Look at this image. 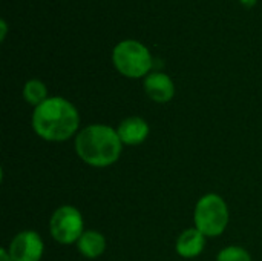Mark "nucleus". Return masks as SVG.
<instances>
[{"instance_id": "nucleus-4", "label": "nucleus", "mask_w": 262, "mask_h": 261, "mask_svg": "<svg viewBox=\"0 0 262 261\" xmlns=\"http://www.w3.org/2000/svg\"><path fill=\"white\" fill-rule=\"evenodd\" d=\"M112 60L118 72L130 78L147 75L152 68V55L149 49L137 40L120 42L114 48Z\"/></svg>"}, {"instance_id": "nucleus-12", "label": "nucleus", "mask_w": 262, "mask_h": 261, "mask_svg": "<svg viewBox=\"0 0 262 261\" xmlns=\"http://www.w3.org/2000/svg\"><path fill=\"white\" fill-rule=\"evenodd\" d=\"M216 261H252V257L241 246H227L220 251Z\"/></svg>"}, {"instance_id": "nucleus-3", "label": "nucleus", "mask_w": 262, "mask_h": 261, "mask_svg": "<svg viewBox=\"0 0 262 261\" xmlns=\"http://www.w3.org/2000/svg\"><path fill=\"white\" fill-rule=\"evenodd\" d=\"M195 228L206 237L221 235L229 223V209L218 194H206L195 206Z\"/></svg>"}, {"instance_id": "nucleus-7", "label": "nucleus", "mask_w": 262, "mask_h": 261, "mask_svg": "<svg viewBox=\"0 0 262 261\" xmlns=\"http://www.w3.org/2000/svg\"><path fill=\"white\" fill-rule=\"evenodd\" d=\"M144 91L157 103H167L175 95V85L164 72H150L144 78Z\"/></svg>"}, {"instance_id": "nucleus-6", "label": "nucleus", "mask_w": 262, "mask_h": 261, "mask_svg": "<svg viewBox=\"0 0 262 261\" xmlns=\"http://www.w3.org/2000/svg\"><path fill=\"white\" fill-rule=\"evenodd\" d=\"M43 249V240L37 232L21 231L9 243L8 254L12 261H40Z\"/></svg>"}, {"instance_id": "nucleus-5", "label": "nucleus", "mask_w": 262, "mask_h": 261, "mask_svg": "<svg viewBox=\"0 0 262 261\" xmlns=\"http://www.w3.org/2000/svg\"><path fill=\"white\" fill-rule=\"evenodd\" d=\"M49 232L52 238L61 245H72L84 232L83 217L74 206H60L54 211L49 222Z\"/></svg>"}, {"instance_id": "nucleus-10", "label": "nucleus", "mask_w": 262, "mask_h": 261, "mask_svg": "<svg viewBox=\"0 0 262 261\" xmlns=\"http://www.w3.org/2000/svg\"><path fill=\"white\" fill-rule=\"evenodd\" d=\"M77 248L80 254L84 255L86 258H97L104 252L106 240L97 231H84L77 242Z\"/></svg>"}, {"instance_id": "nucleus-1", "label": "nucleus", "mask_w": 262, "mask_h": 261, "mask_svg": "<svg viewBox=\"0 0 262 261\" xmlns=\"http://www.w3.org/2000/svg\"><path fill=\"white\" fill-rule=\"evenodd\" d=\"M80 115L63 97H49L32 112L34 132L48 142H66L78 129Z\"/></svg>"}, {"instance_id": "nucleus-9", "label": "nucleus", "mask_w": 262, "mask_h": 261, "mask_svg": "<svg viewBox=\"0 0 262 261\" xmlns=\"http://www.w3.org/2000/svg\"><path fill=\"white\" fill-rule=\"evenodd\" d=\"M206 246V235L196 228L186 229L177 240V252L183 258L198 257Z\"/></svg>"}, {"instance_id": "nucleus-13", "label": "nucleus", "mask_w": 262, "mask_h": 261, "mask_svg": "<svg viewBox=\"0 0 262 261\" xmlns=\"http://www.w3.org/2000/svg\"><path fill=\"white\" fill-rule=\"evenodd\" d=\"M0 261H12L6 249H2V251H0Z\"/></svg>"}, {"instance_id": "nucleus-2", "label": "nucleus", "mask_w": 262, "mask_h": 261, "mask_svg": "<svg viewBox=\"0 0 262 261\" xmlns=\"http://www.w3.org/2000/svg\"><path fill=\"white\" fill-rule=\"evenodd\" d=\"M121 146L117 129L106 125H89L75 137L78 157L94 168L114 165L121 155Z\"/></svg>"}, {"instance_id": "nucleus-14", "label": "nucleus", "mask_w": 262, "mask_h": 261, "mask_svg": "<svg viewBox=\"0 0 262 261\" xmlns=\"http://www.w3.org/2000/svg\"><path fill=\"white\" fill-rule=\"evenodd\" d=\"M0 25H2V35H0V38L3 40L5 34H6V23H5V20H0Z\"/></svg>"}, {"instance_id": "nucleus-11", "label": "nucleus", "mask_w": 262, "mask_h": 261, "mask_svg": "<svg viewBox=\"0 0 262 261\" xmlns=\"http://www.w3.org/2000/svg\"><path fill=\"white\" fill-rule=\"evenodd\" d=\"M23 97L25 100L32 105V106H38L41 105L48 97V89H46V85L37 78H32L29 82H26L25 88H23Z\"/></svg>"}, {"instance_id": "nucleus-8", "label": "nucleus", "mask_w": 262, "mask_h": 261, "mask_svg": "<svg viewBox=\"0 0 262 261\" xmlns=\"http://www.w3.org/2000/svg\"><path fill=\"white\" fill-rule=\"evenodd\" d=\"M117 134L123 145L135 146V145L143 143L147 138L149 125L141 117H127L118 125Z\"/></svg>"}]
</instances>
